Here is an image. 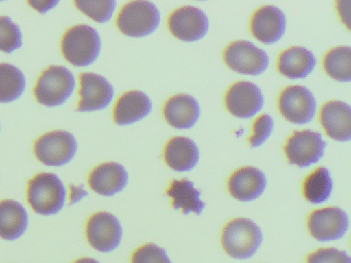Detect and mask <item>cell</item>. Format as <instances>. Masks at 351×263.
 Segmentation results:
<instances>
[{"label": "cell", "mask_w": 351, "mask_h": 263, "mask_svg": "<svg viewBox=\"0 0 351 263\" xmlns=\"http://www.w3.org/2000/svg\"><path fill=\"white\" fill-rule=\"evenodd\" d=\"M262 242V230L247 218L232 220L223 228L221 234L223 250L236 259H247L254 256Z\"/></svg>", "instance_id": "3957f363"}, {"label": "cell", "mask_w": 351, "mask_h": 263, "mask_svg": "<svg viewBox=\"0 0 351 263\" xmlns=\"http://www.w3.org/2000/svg\"><path fill=\"white\" fill-rule=\"evenodd\" d=\"M75 88V76L71 70L63 66H51L38 78L34 96L44 106H60L69 100Z\"/></svg>", "instance_id": "277c9868"}, {"label": "cell", "mask_w": 351, "mask_h": 263, "mask_svg": "<svg viewBox=\"0 0 351 263\" xmlns=\"http://www.w3.org/2000/svg\"><path fill=\"white\" fill-rule=\"evenodd\" d=\"M273 118L269 114H262L254 121L252 125V135L250 138V144L252 147H258L268 140L272 134Z\"/></svg>", "instance_id": "4dcf8cb0"}, {"label": "cell", "mask_w": 351, "mask_h": 263, "mask_svg": "<svg viewBox=\"0 0 351 263\" xmlns=\"http://www.w3.org/2000/svg\"><path fill=\"white\" fill-rule=\"evenodd\" d=\"M160 20L161 14L153 2L131 1L119 12L117 26L127 36L143 37L158 28Z\"/></svg>", "instance_id": "5b68a950"}, {"label": "cell", "mask_w": 351, "mask_h": 263, "mask_svg": "<svg viewBox=\"0 0 351 263\" xmlns=\"http://www.w3.org/2000/svg\"><path fill=\"white\" fill-rule=\"evenodd\" d=\"M225 104L234 116L250 118L263 108L264 97L261 88L254 82H238L228 90Z\"/></svg>", "instance_id": "4fadbf2b"}, {"label": "cell", "mask_w": 351, "mask_h": 263, "mask_svg": "<svg viewBox=\"0 0 351 263\" xmlns=\"http://www.w3.org/2000/svg\"><path fill=\"white\" fill-rule=\"evenodd\" d=\"M75 6L92 20L97 23H106L112 18L116 10L117 2L114 0H100V1H86L77 0Z\"/></svg>", "instance_id": "83f0119b"}, {"label": "cell", "mask_w": 351, "mask_h": 263, "mask_svg": "<svg viewBox=\"0 0 351 263\" xmlns=\"http://www.w3.org/2000/svg\"><path fill=\"white\" fill-rule=\"evenodd\" d=\"M128 173L118 162H106L96 166L89 176L92 190L104 197H112L124 190L128 184Z\"/></svg>", "instance_id": "ac0fdd59"}, {"label": "cell", "mask_w": 351, "mask_h": 263, "mask_svg": "<svg viewBox=\"0 0 351 263\" xmlns=\"http://www.w3.org/2000/svg\"><path fill=\"white\" fill-rule=\"evenodd\" d=\"M170 32L182 41L193 42L202 39L209 30L206 14L195 6H182L168 18Z\"/></svg>", "instance_id": "7c38bea8"}, {"label": "cell", "mask_w": 351, "mask_h": 263, "mask_svg": "<svg viewBox=\"0 0 351 263\" xmlns=\"http://www.w3.org/2000/svg\"><path fill=\"white\" fill-rule=\"evenodd\" d=\"M80 82L81 100L77 105V111L101 110L112 102L114 95V86L104 76L92 72L82 73Z\"/></svg>", "instance_id": "5bb4252c"}, {"label": "cell", "mask_w": 351, "mask_h": 263, "mask_svg": "<svg viewBox=\"0 0 351 263\" xmlns=\"http://www.w3.org/2000/svg\"><path fill=\"white\" fill-rule=\"evenodd\" d=\"M26 88L23 72L14 65L0 63V103L18 100Z\"/></svg>", "instance_id": "d4e9b609"}, {"label": "cell", "mask_w": 351, "mask_h": 263, "mask_svg": "<svg viewBox=\"0 0 351 263\" xmlns=\"http://www.w3.org/2000/svg\"><path fill=\"white\" fill-rule=\"evenodd\" d=\"M324 71L338 82L351 80V47L347 45L334 47L324 58Z\"/></svg>", "instance_id": "4316f807"}, {"label": "cell", "mask_w": 351, "mask_h": 263, "mask_svg": "<svg viewBox=\"0 0 351 263\" xmlns=\"http://www.w3.org/2000/svg\"><path fill=\"white\" fill-rule=\"evenodd\" d=\"M22 47V32L9 16H0V51L12 53Z\"/></svg>", "instance_id": "f1b7e54d"}, {"label": "cell", "mask_w": 351, "mask_h": 263, "mask_svg": "<svg viewBox=\"0 0 351 263\" xmlns=\"http://www.w3.org/2000/svg\"><path fill=\"white\" fill-rule=\"evenodd\" d=\"M200 151L190 138L174 137L168 141L164 149V160L172 170L186 172L198 164Z\"/></svg>", "instance_id": "44dd1931"}, {"label": "cell", "mask_w": 351, "mask_h": 263, "mask_svg": "<svg viewBox=\"0 0 351 263\" xmlns=\"http://www.w3.org/2000/svg\"><path fill=\"white\" fill-rule=\"evenodd\" d=\"M349 227L346 212L340 208L328 207L315 210L310 214L308 229L319 242H330L342 238Z\"/></svg>", "instance_id": "8fae6325"}, {"label": "cell", "mask_w": 351, "mask_h": 263, "mask_svg": "<svg viewBox=\"0 0 351 263\" xmlns=\"http://www.w3.org/2000/svg\"><path fill=\"white\" fill-rule=\"evenodd\" d=\"M267 186L264 173L254 166H244L234 172L228 181V189L234 199L252 201L260 197Z\"/></svg>", "instance_id": "2e32d148"}, {"label": "cell", "mask_w": 351, "mask_h": 263, "mask_svg": "<svg viewBox=\"0 0 351 263\" xmlns=\"http://www.w3.org/2000/svg\"><path fill=\"white\" fill-rule=\"evenodd\" d=\"M167 195L173 199V209H182L184 215H189L191 212L200 215L205 208V203L200 199V191L186 179L172 181L168 187Z\"/></svg>", "instance_id": "cb8c5ba5"}, {"label": "cell", "mask_w": 351, "mask_h": 263, "mask_svg": "<svg viewBox=\"0 0 351 263\" xmlns=\"http://www.w3.org/2000/svg\"><path fill=\"white\" fill-rule=\"evenodd\" d=\"M86 234L88 242L95 250L110 253L120 246L123 228L116 216L108 212H98L88 220Z\"/></svg>", "instance_id": "30bf717a"}, {"label": "cell", "mask_w": 351, "mask_h": 263, "mask_svg": "<svg viewBox=\"0 0 351 263\" xmlns=\"http://www.w3.org/2000/svg\"><path fill=\"white\" fill-rule=\"evenodd\" d=\"M315 55L303 47H291L283 51L278 58V71L289 79L305 78L313 71Z\"/></svg>", "instance_id": "7402d4cb"}, {"label": "cell", "mask_w": 351, "mask_h": 263, "mask_svg": "<svg viewBox=\"0 0 351 263\" xmlns=\"http://www.w3.org/2000/svg\"><path fill=\"white\" fill-rule=\"evenodd\" d=\"M28 214L25 208L16 201H0V238L16 240L21 238L28 228Z\"/></svg>", "instance_id": "603a6c76"}, {"label": "cell", "mask_w": 351, "mask_h": 263, "mask_svg": "<svg viewBox=\"0 0 351 263\" xmlns=\"http://www.w3.org/2000/svg\"><path fill=\"white\" fill-rule=\"evenodd\" d=\"M287 29L285 12L274 5H265L256 10L250 21V31L261 42L271 45L282 38Z\"/></svg>", "instance_id": "9a60e30c"}, {"label": "cell", "mask_w": 351, "mask_h": 263, "mask_svg": "<svg viewBox=\"0 0 351 263\" xmlns=\"http://www.w3.org/2000/svg\"><path fill=\"white\" fill-rule=\"evenodd\" d=\"M332 184L330 171L324 166L316 168L306 178L303 185V193L305 199L311 203H324L332 195Z\"/></svg>", "instance_id": "484cf974"}, {"label": "cell", "mask_w": 351, "mask_h": 263, "mask_svg": "<svg viewBox=\"0 0 351 263\" xmlns=\"http://www.w3.org/2000/svg\"><path fill=\"white\" fill-rule=\"evenodd\" d=\"M320 123L328 137L339 142L351 139V109L342 101H330L320 109Z\"/></svg>", "instance_id": "e0dca14e"}, {"label": "cell", "mask_w": 351, "mask_h": 263, "mask_svg": "<svg viewBox=\"0 0 351 263\" xmlns=\"http://www.w3.org/2000/svg\"><path fill=\"white\" fill-rule=\"evenodd\" d=\"M27 199L32 210L40 215H55L64 207L66 189L57 175L40 173L29 181Z\"/></svg>", "instance_id": "7a4b0ae2"}, {"label": "cell", "mask_w": 351, "mask_h": 263, "mask_svg": "<svg viewBox=\"0 0 351 263\" xmlns=\"http://www.w3.org/2000/svg\"><path fill=\"white\" fill-rule=\"evenodd\" d=\"M77 151V142L73 134L66 131H53L36 140L34 153L43 164L49 166H62L69 164Z\"/></svg>", "instance_id": "8992f818"}, {"label": "cell", "mask_w": 351, "mask_h": 263, "mask_svg": "<svg viewBox=\"0 0 351 263\" xmlns=\"http://www.w3.org/2000/svg\"><path fill=\"white\" fill-rule=\"evenodd\" d=\"M223 60L230 69L246 75H260L269 66L266 51L246 40L230 43L226 47Z\"/></svg>", "instance_id": "ba28073f"}, {"label": "cell", "mask_w": 351, "mask_h": 263, "mask_svg": "<svg viewBox=\"0 0 351 263\" xmlns=\"http://www.w3.org/2000/svg\"><path fill=\"white\" fill-rule=\"evenodd\" d=\"M326 143L322 134L311 129L293 132L287 139L285 153L289 164L299 168H307L322 160Z\"/></svg>", "instance_id": "52a82bcc"}, {"label": "cell", "mask_w": 351, "mask_h": 263, "mask_svg": "<svg viewBox=\"0 0 351 263\" xmlns=\"http://www.w3.org/2000/svg\"><path fill=\"white\" fill-rule=\"evenodd\" d=\"M73 263H100V262H99V261L96 260V259L90 258V257H84V258L77 259V260Z\"/></svg>", "instance_id": "e575fe53"}, {"label": "cell", "mask_w": 351, "mask_h": 263, "mask_svg": "<svg viewBox=\"0 0 351 263\" xmlns=\"http://www.w3.org/2000/svg\"><path fill=\"white\" fill-rule=\"evenodd\" d=\"M151 99L145 92L130 90L119 98L114 109V119L117 125H127L145 118L151 113Z\"/></svg>", "instance_id": "ffe728a7"}, {"label": "cell", "mask_w": 351, "mask_h": 263, "mask_svg": "<svg viewBox=\"0 0 351 263\" xmlns=\"http://www.w3.org/2000/svg\"><path fill=\"white\" fill-rule=\"evenodd\" d=\"M28 3H29L32 8L38 10V12L44 14V12H47L48 10H52V8H54V6H56L59 2L52 1V0H51V1H29Z\"/></svg>", "instance_id": "d6a6232c"}, {"label": "cell", "mask_w": 351, "mask_h": 263, "mask_svg": "<svg viewBox=\"0 0 351 263\" xmlns=\"http://www.w3.org/2000/svg\"><path fill=\"white\" fill-rule=\"evenodd\" d=\"M278 108L281 115L289 123L305 125L315 115L316 100L306 86H289L279 96Z\"/></svg>", "instance_id": "9c48e42d"}, {"label": "cell", "mask_w": 351, "mask_h": 263, "mask_svg": "<svg viewBox=\"0 0 351 263\" xmlns=\"http://www.w3.org/2000/svg\"><path fill=\"white\" fill-rule=\"evenodd\" d=\"M163 114L171 127L178 129H191L200 118V105L191 95H176L164 105Z\"/></svg>", "instance_id": "d6986e66"}, {"label": "cell", "mask_w": 351, "mask_h": 263, "mask_svg": "<svg viewBox=\"0 0 351 263\" xmlns=\"http://www.w3.org/2000/svg\"><path fill=\"white\" fill-rule=\"evenodd\" d=\"M71 205H73V203H77V201H81V199H83V197H85L86 195H88L87 191L84 190L83 186L77 187L73 186V185H71Z\"/></svg>", "instance_id": "836d02e7"}, {"label": "cell", "mask_w": 351, "mask_h": 263, "mask_svg": "<svg viewBox=\"0 0 351 263\" xmlns=\"http://www.w3.org/2000/svg\"><path fill=\"white\" fill-rule=\"evenodd\" d=\"M63 57L71 65L86 67L93 64L101 51L99 33L89 25H77L66 31L61 42Z\"/></svg>", "instance_id": "6da1fadb"}, {"label": "cell", "mask_w": 351, "mask_h": 263, "mask_svg": "<svg viewBox=\"0 0 351 263\" xmlns=\"http://www.w3.org/2000/svg\"><path fill=\"white\" fill-rule=\"evenodd\" d=\"M131 263H172V261L163 248L155 244H147L133 253Z\"/></svg>", "instance_id": "f546056e"}, {"label": "cell", "mask_w": 351, "mask_h": 263, "mask_svg": "<svg viewBox=\"0 0 351 263\" xmlns=\"http://www.w3.org/2000/svg\"><path fill=\"white\" fill-rule=\"evenodd\" d=\"M306 263H351V258L345 251L324 248L311 253Z\"/></svg>", "instance_id": "1f68e13d"}]
</instances>
